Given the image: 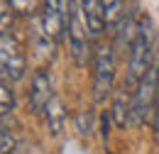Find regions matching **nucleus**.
Returning a JSON list of instances; mask_svg holds the SVG:
<instances>
[{
  "instance_id": "1",
  "label": "nucleus",
  "mask_w": 159,
  "mask_h": 154,
  "mask_svg": "<svg viewBox=\"0 0 159 154\" xmlns=\"http://www.w3.org/2000/svg\"><path fill=\"white\" fill-rule=\"evenodd\" d=\"M135 96H132V113H130V122L139 125L154 113L157 108V96H159V64L154 61L149 66V71L142 76L137 86H135Z\"/></svg>"
},
{
  "instance_id": "2",
  "label": "nucleus",
  "mask_w": 159,
  "mask_h": 154,
  "mask_svg": "<svg viewBox=\"0 0 159 154\" xmlns=\"http://www.w3.org/2000/svg\"><path fill=\"white\" fill-rule=\"evenodd\" d=\"M69 5V20H66V37L71 44V57L79 66H86V61L91 57V29L86 25V17L81 12V5L76 0H66Z\"/></svg>"
},
{
  "instance_id": "3",
  "label": "nucleus",
  "mask_w": 159,
  "mask_h": 154,
  "mask_svg": "<svg viewBox=\"0 0 159 154\" xmlns=\"http://www.w3.org/2000/svg\"><path fill=\"white\" fill-rule=\"evenodd\" d=\"M115 81V52L108 44H98L93 49V100L103 103L113 91Z\"/></svg>"
},
{
  "instance_id": "4",
  "label": "nucleus",
  "mask_w": 159,
  "mask_h": 154,
  "mask_svg": "<svg viewBox=\"0 0 159 154\" xmlns=\"http://www.w3.org/2000/svg\"><path fill=\"white\" fill-rule=\"evenodd\" d=\"M152 66V27L149 20H142L137 27V37L130 47V66H127V81L137 86L142 76Z\"/></svg>"
},
{
  "instance_id": "5",
  "label": "nucleus",
  "mask_w": 159,
  "mask_h": 154,
  "mask_svg": "<svg viewBox=\"0 0 159 154\" xmlns=\"http://www.w3.org/2000/svg\"><path fill=\"white\" fill-rule=\"evenodd\" d=\"M66 20H69V5H66V0H44L42 32L47 37L61 42L64 32H66Z\"/></svg>"
},
{
  "instance_id": "6",
  "label": "nucleus",
  "mask_w": 159,
  "mask_h": 154,
  "mask_svg": "<svg viewBox=\"0 0 159 154\" xmlns=\"http://www.w3.org/2000/svg\"><path fill=\"white\" fill-rule=\"evenodd\" d=\"M0 66L5 71L7 81H17L25 74V57H22L17 42L10 37V34H0Z\"/></svg>"
},
{
  "instance_id": "7",
  "label": "nucleus",
  "mask_w": 159,
  "mask_h": 154,
  "mask_svg": "<svg viewBox=\"0 0 159 154\" xmlns=\"http://www.w3.org/2000/svg\"><path fill=\"white\" fill-rule=\"evenodd\" d=\"M54 98V91H52V76L49 71L44 69H37L32 74V83H30V108L34 113H44L47 105L52 103Z\"/></svg>"
},
{
  "instance_id": "8",
  "label": "nucleus",
  "mask_w": 159,
  "mask_h": 154,
  "mask_svg": "<svg viewBox=\"0 0 159 154\" xmlns=\"http://www.w3.org/2000/svg\"><path fill=\"white\" fill-rule=\"evenodd\" d=\"M76 2L81 5V12H83V17H86V25H88L91 34H93V37L103 34V29L108 27V22H105V15H103L100 0H76Z\"/></svg>"
},
{
  "instance_id": "9",
  "label": "nucleus",
  "mask_w": 159,
  "mask_h": 154,
  "mask_svg": "<svg viewBox=\"0 0 159 154\" xmlns=\"http://www.w3.org/2000/svg\"><path fill=\"white\" fill-rule=\"evenodd\" d=\"M130 113H132V100L127 98L125 91H118L113 96V105H110V117L118 127H125L130 122Z\"/></svg>"
},
{
  "instance_id": "10",
  "label": "nucleus",
  "mask_w": 159,
  "mask_h": 154,
  "mask_svg": "<svg viewBox=\"0 0 159 154\" xmlns=\"http://www.w3.org/2000/svg\"><path fill=\"white\" fill-rule=\"evenodd\" d=\"M44 115H47V125H49L52 135H59L61 130H64V125H66V110H64V103L57 96L52 98V103L47 105Z\"/></svg>"
},
{
  "instance_id": "11",
  "label": "nucleus",
  "mask_w": 159,
  "mask_h": 154,
  "mask_svg": "<svg viewBox=\"0 0 159 154\" xmlns=\"http://www.w3.org/2000/svg\"><path fill=\"white\" fill-rule=\"evenodd\" d=\"M100 7H103V15H105V22L110 27H115L120 20H125V0H100Z\"/></svg>"
},
{
  "instance_id": "12",
  "label": "nucleus",
  "mask_w": 159,
  "mask_h": 154,
  "mask_svg": "<svg viewBox=\"0 0 159 154\" xmlns=\"http://www.w3.org/2000/svg\"><path fill=\"white\" fill-rule=\"evenodd\" d=\"M12 15H15V10L10 7V2L0 0V34H7V29L12 27Z\"/></svg>"
},
{
  "instance_id": "13",
  "label": "nucleus",
  "mask_w": 159,
  "mask_h": 154,
  "mask_svg": "<svg viewBox=\"0 0 159 154\" xmlns=\"http://www.w3.org/2000/svg\"><path fill=\"white\" fill-rule=\"evenodd\" d=\"M12 105H15V98H12V91L0 81V115H5V113H10L12 110Z\"/></svg>"
},
{
  "instance_id": "14",
  "label": "nucleus",
  "mask_w": 159,
  "mask_h": 154,
  "mask_svg": "<svg viewBox=\"0 0 159 154\" xmlns=\"http://www.w3.org/2000/svg\"><path fill=\"white\" fill-rule=\"evenodd\" d=\"M12 149H15V139H12V135H7V132L0 130V154H12Z\"/></svg>"
}]
</instances>
